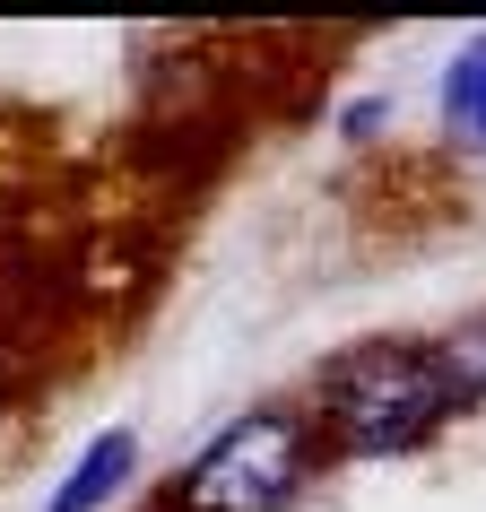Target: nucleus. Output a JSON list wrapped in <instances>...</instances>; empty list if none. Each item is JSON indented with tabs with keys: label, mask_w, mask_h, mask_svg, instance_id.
Listing matches in <instances>:
<instances>
[{
	"label": "nucleus",
	"mask_w": 486,
	"mask_h": 512,
	"mask_svg": "<svg viewBox=\"0 0 486 512\" xmlns=\"http://www.w3.org/2000/svg\"><path fill=\"white\" fill-rule=\"evenodd\" d=\"M443 417H460L452 374H443L434 348H408V339L348 348L322 374V391H313V426H322L330 452H348V460H400Z\"/></svg>",
	"instance_id": "1"
},
{
	"label": "nucleus",
	"mask_w": 486,
	"mask_h": 512,
	"mask_svg": "<svg viewBox=\"0 0 486 512\" xmlns=\"http://www.w3.org/2000/svg\"><path fill=\"white\" fill-rule=\"evenodd\" d=\"M322 469V426L304 408H243L183 460L165 512H287Z\"/></svg>",
	"instance_id": "2"
},
{
	"label": "nucleus",
	"mask_w": 486,
	"mask_h": 512,
	"mask_svg": "<svg viewBox=\"0 0 486 512\" xmlns=\"http://www.w3.org/2000/svg\"><path fill=\"white\" fill-rule=\"evenodd\" d=\"M131 469H139V434L131 426H105L79 460H70V478L44 495V512H96V504H113V495L131 486Z\"/></svg>",
	"instance_id": "3"
},
{
	"label": "nucleus",
	"mask_w": 486,
	"mask_h": 512,
	"mask_svg": "<svg viewBox=\"0 0 486 512\" xmlns=\"http://www.w3.org/2000/svg\"><path fill=\"white\" fill-rule=\"evenodd\" d=\"M434 113H443V139H452V148H478L486 157V35H469V44L443 61Z\"/></svg>",
	"instance_id": "4"
},
{
	"label": "nucleus",
	"mask_w": 486,
	"mask_h": 512,
	"mask_svg": "<svg viewBox=\"0 0 486 512\" xmlns=\"http://www.w3.org/2000/svg\"><path fill=\"white\" fill-rule=\"evenodd\" d=\"M434 356H443V374H452V400H486V313L478 322H460L452 339H434Z\"/></svg>",
	"instance_id": "5"
}]
</instances>
